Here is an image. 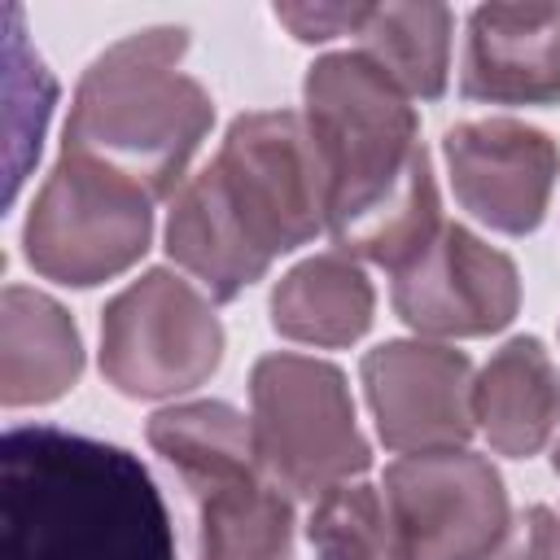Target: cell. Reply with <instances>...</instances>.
<instances>
[{"label":"cell","mask_w":560,"mask_h":560,"mask_svg":"<svg viewBox=\"0 0 560 560\" xmlns=\"http://www.w3.org/2000/svg\"><path fill=\"white\" fill-rule=\"evenodd\" d=\"M302 122L324 171V219L346 258L398 271L442 228L429 153L407 92L363 52L306 70Z\"/></svg>","instance_id":"obj_1"},{"label":"cell","mask_w":560,"mask_h":560,"mask_svg":"<svg viewBox=\"0 0 560 560\" xmlns=\"http://www.w3.org/2000/svg\"><path fill=\"white\" fill-rule=\"evenodd\" d=\"M319 228L324 171L302 114L254 109L232 118L214 162L175 192L166 254L214 302H232Z\"/></svg>","instance_id":"obj_2"},{"label":"cell","mask_w":560,"mask_h":560,"mask_svg":"<svg viewBox=\"0 0 560 560\" xmlns=\"http://www.w3.org/2000/svg\"><path fill=\"white\" fill-rule=\"evenodd\" d=\"M0 560H175V534L127 446L26 424L0 442Z\"/></svg>","instance_id":"obj_3"},{"label":"cell","mask_w":560,"mask_h":560,"mask_svg":"<svg viewBox=\"0 0 560 560\" xmlns=\"http://www.w3.org/2000/svg\"><path fill=\"white\" fill-rule=\"evenodd\" d=\"M184 48V26H149L109 44L74 88L61 149L109 166L149 201L171 197L214 122L210 92L179 70Z\"/></svg>","instance_id":"obj_4"},{"label":"cell","mask_w":560,"mask_h":560,"mask_svg":"<svg viewBox=\"0 0 560 560\" xmlns=\"http://www.w3.org/2000/svg\"><path fill=\"white\" fill-rule=\"evenodd\" d=\"M149 446L197 499V560H293V503L267 477L254 424L232 402L162 407Z\"/></svg>","instance_id":"obj_5"},{"label":"cell","mask_w":560,"mask_h":560,"mask_svg":"<svg viewBox=\"0 0 560 560\" xmlns=\"http://www.w3.org/2000/svg\"><path fill=\"white\" fill-rule=\"evenodd\" d=\"M249 407L258 459L280 490L319 499L372 468L341 368L306 354H267L254 363Z\"/></svg>","instance_id":"obj_6"},{"label":"cell","mask_w":560,"mask_h":560,"mask_svg":"<svg viewBox=\"0 0 560 560\" xmlns=\"http://www.w3.org/2000/svg\"><path fill=\"white\" fill-rule=\"evenodd\" d=\"M149 232L153 210L136 184L83 153L61 149L26 214L22 245L39 276L88 289L127 271L149 249Z\"/></svg>","instance_id":"obj_7"},{"label":"cell","mask_w":560,"mask_h":560,"mask_svg":"<svg viewBox=\"0 0 560 560\" xmlns=\"http://www.w3.org/2000/svg\"><path fill=\"white\" fill-rule=\"evenodd\" d=\"M223 359V324L206 293L166 267L131 280L101 315V372L131 398L201 385Z\"/></svg>","instance_id":"obj_8"},{"label":"cell","mask_w":560,"mask_h":560,"mask_svg":"<svg viewBox=\"0 0 560 560\" xmlns=\"http://www.w3.org/2000/svg\"><path fill=\"white\" fill-rule=\"evenodd\" d=\"M385 503L407 560H486L512 525L503 477L464 446L394 459Z\"/></svg>","instance_id":"obj_9"},{"label":"cell","mask_w":560,"mask_h":560,"mask_svg":"<svg viewBox=\"0 0 560 560\" xmlns=\"http://www.w3.org/2000/svg\"><path fill=\"white\" fill-rule=\"evenodd\" d=\"M394 276V311L424 337H486L512 324L521 306L516 262L459 223L407 258Z\"/></svg>","instance_id":"obj_10"},{"label":"cell","mask_w":560,"mask_h":560,"mask_svg":"<svg viewBox=\"0 0 560 560\" xmlns=\"http://www.w3.org/2000/svg\"><path fill=\"white\" fill-rule=\"evenodd\" d=\"M376 433L389 451H455L472 424V363L438 341H385L363 354Z\"/></svg>","instance_id":"obj_11"},{"label":"cell","mask_w":560,"mask_h":560,"mask_svg":"<svg viewBox=\"0 0 560 560\" xmlns=\"http://www.w3.org/2000/svg\"><path fill=\"white\" fill-rule=\"evenodd\" d=\"M442 153L451 188L477 223L508 236H525L542 223L560 175V149L547 131L512 118L455 122L442 136Z\"/></svg>","instance_id":"obj_12"},{"label":"cell","mask_w":560,"mask_h":560,"mask_svg":"<svg viewBox=\"0 0 560 560\" xmlns=\"http://www.w3.org/2000/svg\"><path fill=\"white\" fill-rule=\"evenodd\" d=\"M459 92L486 105L560 101V4L472 9Z\"/></svg>","instance_id":"obj_13"},{"label":"cell","mask_w":560,"mask_h":560,"mask_svg":"<svg viewBox=\"0 0 560 560\" xmlns=\"http://www.w3.org/2000/svg\"><path fill=\"white\" fill-rule=\"evenodd\" d=\"M472 424L499 455L525 459L560 424V368L538 337H512L472 381Z\"/></svg>","instance_id":"obj_14"},{"label":"cell","mask_w":560,"mask_h":560,"mask_svg":"<svg viewBox=\"0 0 560 560\" xmlns=\"http://www.w3.org/2000/svg\"><path fill=\"white\" fill-rule=\"evenodd\" d=\"M83 372V341L61 302L9 284L0 293V402L35 407L61 398Z\"/></svg>","instance_id":"obj_15"},{"label":"cell","mask_w":560,"mask_h":560,"mask_svg":"<svg viewBox=\"0 0 560 560\" xmlns=\"http://www.w3.org/2000/svg\"><path fill=\"white\" fill-rule=\"evenodd\" d=\"M372 280L346 254H315L271 289V328L302 346H350L372 324Z\"/></svg>","instance_id":"obj_16"},{"label":"cell","mask_w":560,"mask_h":560,"mask_svg":"<svg viewBox=\"0 0 560 560\" xmlns=\"http://www.w3.org/2000/svg\"><path fill=\"white\" fill-rule=\"evenodd\" d=\"M451 9L446 4H363L354 39L407 96H442L451 66Z\"/></svg>","instance_id":"obj_17"},{"label":"cell","mask_w":560,"mask_h":560,"mask_svg":"<svg viewBox=\"0 0 560 560\" xmlns=\"http://www.w3.org/2000/svg\"><path fill=\"white\" fill-rule=\"evenodd\" d=\"M306 538L319 560H407L385 490L368 481H341L311 508Z\"/></svg>","instance_id":"obj_18"},{"label":"cell","mask_w":560,"mask_h":560,"mask_svg":"<svg viewBox=\"0 0 560 560\" xmlns=\"http://www.w3.org/2000/svg\"><path fill=\"white\" fill-rule=\"evenodd\" d=\"M486 560H560V512L551 508L521 512Z\"/></svg>","instance_id":"obj_19"},{"label":"cell","mask_w":560,"mask_h":560,"mask_svg":"<svg viewBox=\"0 0 560 560\" xmlns=\"http://www.w3.org/2000/svg\"><path fill=\"white\" fill-rule=\"evenodd\" d=\"M359 13H363V4H276V22H284L306 44L350 35Z\"/></svg>","instance_id":"obj_20"},{"label":"cell","mask_w":560,"mask_h":560,"mask_svg":"<svg viewBox=\"0 0 560 560\" xmlns=\"http://www.w3.org/2000/svg\"><path fill=\"white\" fill-rule=\"evenodd\" d=\"M551 468H556V472H560V446H556V455H551Z\"/></svg>","instance_id":"obj_21"}]
</instances>
